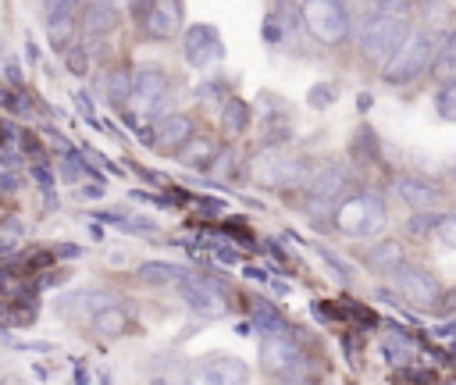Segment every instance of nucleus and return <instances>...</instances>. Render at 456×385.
Returning <instances> with one entry per match:
<instances>
[{
    "instance_id": "obj_21",
    "label": "nucleus",
    "mask_w": 456,
    "mask_h": 385,
    "mask_svg": "<svg viewBox=\"0 0 456 385\" xmlns=\"http://www.w3.org/2000/svg\"><path fill=\"white\" fill-rule=\"evenodd\" d=\"M349 160L367 168V164H378L381 160V143H378V132L370 125H360L349 139Z\"/></svg>"
},
{
    "instance_id": "obj_4",
    "label": "nucleus",
    "mask_w": 456,
    "mask_h": 385,
    "mask_svg": "<svg viewBox=\"0 0 456 385\" xmlns=\"http://www.w3.org/2000/svg\"><path fill=\"white\" fill-rule=\"evenodd\" d=\"M299 21L310 32V39H317L321 46H342L353 32V11L349 4H338V0L299 4Z\"/></svg>"
},
{
    "instance_id": "obj_2",
    "label": "nucleus",
    "mask_w": 456,
    "mask_h": 385,
    "mask_svg": "<svg viewBox=\"0 0 456 385\" xmlns=\"http://www.w3.org/2000/svg\"><path fill=\"white\" fill-rule=\"evenodd\" d=\"M385 221H388V207H385V196L374 189L349 192L346 200L335 203V214H331V228L346 239H370L385 228Z\"/></svg>"
},
{
    "instance_id": "obj_10",
    "label": "nucleus",
    "mask_w": 456,
    "mask_h": 385,
    "mask_svg": "<svg viewBox=\"0 0 456 385\" xmlns=\"http://www.w3.org/2000/svg\"><path fill=\"white\" fill-rule=\"evenodd\" d=\"M349 185H353V171L342 160H324V164H317V171L306 182L303 196H314V200H324V203H338V200L349 196Z\"/></svg>"
},
{
    "instance_id": "obj_40",
    "label": "nucleus",
    "mask_w": 456,
    "mask_h": 385,
    "mask_svg": "<svg viewBox=\"0 0 456 385\" xmlns=\"http://www.w3.org/2000/svg\"><path fill=\"white\" fill-rule=\"evenodd\" d=\"M18 182H21L18 175H7V171H4V175H0V192H18Z\"/></svg>"
},
{
    "instance_id": "obj_26",
    "label": "nucleus",
    "mask_w": 456,
    "mask_h": 385,
    "mask_svg": "<svg viewBox=\"0 0 456 385\" xmlns=\"http://www.w3.org/2000/svg\"><path fill=\"white\" fill-rule=\"evenodd\" d=\"M249 118H253V111H249L246 100L228 96V100L221 103V128H224L228 135H242V132L249 128Z\"/></svg>"
},
{
    "instance_id": "obj_24",
    "label": "nucleus",
    "mask_w": 456,
    "mask_h": 385,
    "mask_svg": "<svg viewBox=\"0 0 456 385\" xmlns=\"http://www.w3.org/2000/svg\"><path fill=\"white\" fill-rule=\"evenodd\" d=\"M381 356H385L388 364H395V367H406V364L417 360V346H413L410 335H403L399 328H392V332L381 339Z\"/></svg>"
},
{
    "instance_id": "obj_15",
    "label": "nucleus",
    "mask_w": 456,
    "mask_h": 385,
    "mask_svg": "<svg viewBox=\"0 0 456 385\" xmlns=\"http://www.w3.org/2000/svg\"><path fill=\"white\" fill-rule=\"evenodd\" d=\"M78 25L89 39H100V36H110L118 25H121V7L118 4H103V0H93L86 7H78Z\"/></svg>"
},
{
    "instance_id": "obj_23",
    "label": "nucleus",
    "mask_w": 456,
    "mask_h": 385,
    "mask_svg": "<svg viewBox=\"0 0 456 385\" xmlns=\"http://www.w3.org/2000/svg\"><path fill=\"white\" fill-rule=\"evenodd\" d=\"M103 96L114 111H128V103H132V71L128 68H110L103 75Z\"/></svg>"
},
{
    "instance_id": "obj_5",
    "label": "nucleus",
    "mask_w": 456,
    "mask_h": 385,
    "mask_svg": "<svg viewBox=\"0 0 456 385\" xmlns=\"http://www.w3.org/2000/svg\"><path fill=\"white\" fill-rule=\"evenodd\" d=\"M392 285H395V296L417 310H438L445 296L442 282L420 264H403L399 271H392Z\"/></svg>"
},
{
    "instance_id": "obj_16",
    "label": "nucleus",
    "mask_w": 456,
    "mask_h": 385,
    "mask_svg": "<svg viewBox=\"0 0 456 385\" xmlns=\"http://www.w3.org/2000/svg\"><path fill=\"white\" fill-rule=\"evenodd\" d=\"M360 260L378 274H392V271H399L406 264V246L399 239H378V242L360 250Z\"/></svg>"
},
{
    "instance_id": "obj_3",
    "label": "nucleus",
    "mask_w": 456,
    "mask_h": 385,
    "mask_svg": "<svg viewBox=\"0 0 456 385\" xmlns=\"http://www.w3.org/2000/svg\"><path fill=\"white\" fill-rule=\"evenodd\" d=\"M435 46H438V36H435L431 29L413 25V29H410V36H406V43H403V46L392 53V61L381 68V82H385V86H395V89H403V86L417 82L420 75H428V71H431Z\"/></svg>"
},
{
    "instance_id": "obj_22",
    "label": "nucleus",
    "mask_w": 456,
    "mask_h": 385,
    "mask_svg": "<svg viewBox=\"0 0 456 385\" xmlns=\"http://www.w3.org/2000/svg\"><path fill=\"white\" fill-rule=\"evenodd\" d=\"M89 324H93V332H96L100 339H121V335L132 332V317H128V310L118 307V303H114V307H103Z\"/></svg>"
},
{
    "instance_id": "obj_20",
    "label": "nucleus",
    "mask_w": 456,
    "mask_h": 385,
    "mask_svg": "<svg viewBox=\"0 0 456 385\" xmlns=\"http://www.w3.org/2000/svg\"><path fill=\"white\" fill-rule=\"evenodd\" d=\"M103 307H114V296L103 292V289H86V292L68 296V299L61 303V314H68V317H86V314H89V321H93Z\"/></svg>"
},
{
    "instance_id": "obj_7",
    "label": "nucleus",
    "mask_w": 456,
    "mask_h": 385,
    "mask_svg": "<svg viewBox=\"0 0 456 385\" xmlns=\"http://www.w3.org/2000/svg\"><path fill=\"white\" fill-rule=\"evenodd\" d=\"M132 14L146 39H175L185 25L182 0H142V4H132Z\"/></svg>"
},
{
    "instance_id": "obj_41",
    "label": "nucleus",
    "mask_w": 456,
    "mask_h": 385,
    "mask_svg": "<svg viewBox=\"0 0 456 385\" xmlns=\"http://www.w3.org/2000/svg\"><path fill=\"white\" fill-rule=\"evenodd\" d=\"M57 253H61V257H78V253H82V250H78V246H75V242H64V246H61V250H57Z\"/></svg>"
},
{
    "instance_id": "obj_8",
    "label": "nucleus",
    "mask_w": 456,
    "mask_h": 385,
    "mask_svg": "<svg viewBox=\"0 0 456 385\" xmlns=\"http://www.w3.org/2000/svg\"><path fill=\"white\" fill-rule=\"evenodd\" d=\"M182 57L189 68L203 71L210 64H217L224 57V43H221V32L214 25H189L182 32Z\"/></svg>"
},
{
    "instance_id": "obj_27",
    "label": "nucleus",
    "mask_w": 456,
    "mask_h": 385,
    "mask_svg": "<svg viewBox=\"0 0 456 385\" xmlns=\"http://www.w3.org/2000/svg\"><path fill=\"white\" fill-rule=\"evenodd\" d=\"M53 171H57V178H61V182H86V175H93V182H100V178H96V171L86 164V157H82V153H75V150H68V153L57 160V168H53Z\"/></svg>"
},
{
    "instance_id": "obj_34",
    "label": "nucleus",
    "mask_w": 456,
    "mask_h": 385,
    "mask_svg": "<svg viewBox=\"0 0 456 385\" xmlns=\"http://www.w3.org/2000/svg\"><path fill=\"white\" fill-rule=\"evenodd\" d=\"M431 235H435V242H442L445 250H456V214H442Z\"/></svg>"
},
{
    "instance_id": "obj_38",
    "label": "nucleus",
    "mask_w": 456,
    "mask_h": 385,
    "mask_svg": "<svg viewBox=\"0 0 456 385\" xmlns=\"http://www.w3.org/2000/svg\"><path fill=\"white\" fill-rule=\"evenodd\" d=\"M78 196H82V200H100V196H103V182H82Z\"/></svg>"
},
{
    "instance_id": "obj_32",
    "label": "nucleus",
    "mask_w": 456,
    "mask_h": 385,
    "mask_svg": "<svg viewBox=\"0 0 456 385\" xmlns=\"http://www.w3.org/2000/svg\"><path fill=\"white\" fill-rule=\"evenodd\" d=\"M438 217H442L438 210L410 214V221H406V232H410V235H417V239H420V235H431V232H435V225H438Z\"/></svg>"
},
{
    "instance_id": "obj_14",
    "label": "nucleus",
    "mask_w": 456,
    "mask_h": 385,
    "mask_svg": "<svg viewBox=\"0 0 456 385\" xmlns=\"http://www.w3.org/2000/svg\"><path fill=\"white\" fill-rule=\"evenodd\" d=\"M46 11V39H50V46L53 50H68L71 46V39H75V29H78V4H68V0H61V4H46L43 7Z\"/></svg>"
},
{
    "instance_id": "obj_39",
    "label": "nucleus",
    "mask_w": 456,
    "mask_h": 385,
    "mask_svg": "<svg viewBox=\"0 0 456 385\" xmlns=\"http://www.w3.org/2000/svg\"><path fill=\"white\" fill-rule=\"evenodd\" d=\"M196 207L207 210V214H224V210H228V203H221V200H200Z\"/></svg>"
},
{
    "instance_id": "obj_43",
    "label": "nucleus",
    "mask_w": 456,
    "mask_h": 385,
    "mask_svg": "<svg viewBox=\"0 0 456 385\" xmlns=\"http://www.w3.org/2000/svg\"><path fill=\"white\" fill-rule=\"evenodd\" d=\"M7 285H11V278H7V271H0V292H4Z\"/></svg>"
},
{
    "instance_id": "obj_37",
    "label": "nucleus",
    "mask_w": 456,
    "mask_h": 385,
    "mask_svg": "<svg viewBox=\"0 0 456 385\" xmlns=\"http://www.w3.org/2000/svg\"><path fill=\"white\" fill-rule=\"evenodd\" d=\"M75 103H78V114H82L86 121H93V125H96V107H93L89 93H78V96H75Z\"/></svg>"
},
{
    "instance_id": "obj_42",
    "label": "nucleus",
    "mask_w": 456,
    "mask_h": 385,
    "mask_svg": "<svg viewBox=\"0 0 456 385\" xmlns=\"http://www.w3.org/2000/svg\"><path fill=\"white\" fill-rule=\"evenodd\" d=\"M356 107H360V111H367V107H370V96H367V93H360V100H356Z\"/></svg>"
},
{
    "instance_id": "obj_33",
    "label": "nucleus",
    "mask_w": 456,
    "mask_h": 385,
    "mask_svg": "<svg viewBox=\"0 0 456 385\" xmlns=\"http://www.w3.org/2000/svg\"><path fill=\"white\" fill-rule=\"evenodd\" d=\"M314 253H317V257H321V260H324V264L335 271V278H338L342 285H349V282H353V271H349V264H346V260H338V257H335L328 246H321V242H317V246H314Z\"/></svg>"
},
{
    "instance_id": "obj_28",
    "label": "nucleus",
    "mask_w": 456,
    "mask_h": 385,
    "mask_svg": "<svg viewBox=\"0 0 456 385\" xmlns=\"http://www.w3.org/2000/svg\"><path fill=\"white\" fill-rule=\"evenodd\" d=\"M214 182H221V185H228V182H235L239 175H242V160H239V153L235 150H221L217 153V160L210 164V171H207Z\"/></svg>"
},
{
    "instance_id": "obj_6",
    "label": "nucleus",
    "mask_w": 456,
    "mask_h": 385,
    "mask_svg": "<svg viewBox=\"0 0 456 385\" xmlns=\"http://www.w3.org/2000/svg\"><path fill=\"white\" fill-rule=\"evenodd\" d=\"M260 367L274 378H285V381H296L306 374L310 360H306V349L296 342V335H271V339H260Z\"/></svg>"
},
{
    "instance_id": "obj_44",
    "label": "nucleus",
    "mask_w": 456,
    "mask_h": 385,
    "mask_svg": "<svg viewBox=\"0 0 456 385\" xmlns=\"http://www.w3.org/2000/svg\"><path fill=\"white\" fill-rule=\"evenodd\" d=\"M153 385H167V381H160V378H157V381H153Z\"/></svg>"
},
{
    "instance_id": "obj_12",
    "label": "nucleus",
    "mask_w": 456,
    "mask_h": 385,
    "mask_svg": "<svg viewBox=\"0 0 456 385\" xmlns=\"http://www.w3.org/2000/svg\"><path fill=\"white\" fill-rule=\"evenodd\" d=\"M196 135V121L185 111H167L160 121H153V150L164 157H175L189 139Z\"/></svg>"
},
{
    "instance_id": "obj_29",
    "label": "nucleus",
    "mask_w": 456,
    "mask_h": 385,
    "mask_svg": "<svg viewBox=\"0 0 456 385\" xmlns=\"http://www.w3.org/2000/svg\"><path fill=\"white\" fill-rule=\"evenodd\" d=\"M64 68H68L71 75H89V68H93V53L86 50V43L64 50Z\"/></svg>"
},
{
    "instance_id": "obj_30",
    "label": "nucleus",
    "mask_w": 456,
    "mask_h": 385,
    "mask_svg": "<svg viewBox=\"0 0 456 385\" xmlns=\"http://www.w3.org/2000/svg\"><path fill=\"white\" fill-rule=\"evenodd\" d=\"M435 114L442 121H452L456 125V82L452 86H438V93H435Z\"/></svg>"
},
{
    "instance_id": "obj_36",
    "label": "nucleus",
    "mask_w": 456,
    "mask_h": 385,
    "mask_svg": "<svg viewBox=\"0 0 456 385\" xmlns=\"http://www.w3.org/2000/svg\"><path fill=\"white\" fill-rule=\"evenodd\" d=\"M196 93H200L203 100H210V103H224V100H228V93H224V89H221L217 82H203V86H200Z\"/></svg>"
},
{
    "instance_id": "obj_19",
    "label": "nucleus",
    "mask_w": 456,
    "mask_h": 385,
    "mask_svg": "<svg viewBox=\"0 0 456 385\" xmlns=\"http://www.w3.org/2000/svg\"><path fill=\"white\" fill-rule=\"evenodd\" d=\"M438 86H452L456 82V29L442 32L438 36V46H435V61H431V71H428Z\"/></svg>"
},
{
    "instance_id": "obj_13",
    "label": "nucleus",
    "mask_w": 456,
    "mask_h": 385,
    "mask_svg": "<svg viewBox=\"0 0 456 385\" xmlns=\"http://www.w3.org/2000/svg\"><path fill=\"white\" fill-rule=\"evenodd\" d=\"M392 189H395V196L413 210V214H424V210H435L438 207V200H442V189L431 182V178H424V175H413V171H403V175H395V182H392Z\"/></svg>"
},
{
    "instance_id": "obj_18",
    "label": "nucleus",
    "mask_w": 456,
    "mask_h": 385,
    "mask_svg": "<svg viewBox=\"0 0 456 385\" xmlns=\"http://www.w3.org/2000/svg\"><path fill=\"white\" fill-rule=\"evenodd\" d=\"M135 278L142 285H182L185 278H192V271L185 264H171V260H142L135 267Z\"/></svg>"
},
{
    "instance_id": "obj_31",
    "label": "nucleus",
    "mask_w": 456,
    "mask_h": 385,
    "mask_svg": "<svg viewBox=\"0 0 456 385\" xmlns=\"http://www.w3.org/2000/svg\"><path fill=\"white\" fill-rule=\"evenodd\" d=\"M335 96H338V86L335 82H314L310 93H306V103L317 107V111H324V107L335 103Z\"/></svg>"
},
{
    "instance_id": "obj_1",
    "label": "nucleus",
    "mask_w": 456,
    "mask_h": 385,
    "mask_svg": "<svg viewBox=\"0 0 456 385\" xmlns=\"http://www.w3.org/2000/svg\"><path fill=\"white\" fill-rule=\"evenodd\" d=\"M406 4H370L367 14L356 21V53L374 64L378 71L392 61V53L406 43L413 21L406 18Z\"/></svg>"
},
{
    "instance_id": "obj_25",
    "label": "nucleus",
    "mask_w": 456,
    "mask_h": 385,
    "mask_svg": "<svg viewBox=\"0 0 456 385\" xmlns=\"http://www.w3.org/2000/svg\"><path fill=\"white\" fill-rule=\"evenodd\" d=\"M253 328H256L264 339H271V335H289L285 314H281L274 303H267V299H256V307H253Z\"/></svg>"
},
{
    "instance_id": "obj_17",
    "label": "nucleus",
    "mask_w": 456,
    "mask_h": 385,
    "mask_svg": "<svg viewBox=\"0 0 456 385\" xmlns=\"http://www.w3.org/2000/svg\"><path fill=\"white\" fill-rule=\"evenodd\" d=\"M217 153H221L217 143H214L210 135H200V132H196V135L175 153V160H178L182 168H189V171H210V164L217 160Z\"/></svg>"
},
{
    "instance_id": "obj_11",
    "label": "nucleus",
    "mask_w": 456,
    "mask_h": 385,
    "mask_svg": "<svg viewBox=\"0 0 456 385\" xmlns=\"http://www.w3.org/2000/svg\"><path fill=\"white\" fill-rule=\"evenodd\" d=\"M178 296H182V303H185L192 314H200V317H224V314H228L224 292H221L210 278H203V274L185 278V282L178 285Z\"/></svg>"
},
{
    "instance_id": "obj_45",
    "label": "nucleus",
    "mask_w": 456,
    "mask_h": 385,
    "mask_svg": "<svg viewBox=\"0 0 456 385\" xmlns=\"http://www.w3.org/2000/svg\"><path fill=\"white\" fill-rule=\"evenodd\" d=\"M452 214H456V207H452Z\"/></svg>"
},
{
    "instance_id": "obj_9",
    "label": "nucleus",
    "mask_w": 456,
    "mask_h": 385,
    "mask_svg": "<svg viewBox=\"0 0 456 385\" xmlns=\"http://www.w3.org/2000/svg\"><path fill=\"white\" fill-rule=\"evenodd\" d=\"M249 367L239 356H207L189 367L182 385H246Z\"/></svg>"
},
{
    "instance_id": "obj_35",
    "label": "nucleus",
    "mask_w": 456,
    "mask_h": 385,
    "mask_svg": "<svg viewBox=\"0 0 456 385\" xmlns=\"http://www.w3.org/2000/svg\"><path fill=\"white\" fill-rule=\"evenodd\" d=\"M28 175H32V178L39 182V189H46V192H50V189L57 185V171H53V168H50L46 160H36V164L28 168Z\"/></svg>"
}]
</instances>
